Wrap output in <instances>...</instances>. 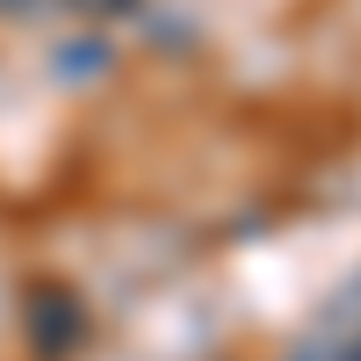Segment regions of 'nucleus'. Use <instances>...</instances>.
Instances as JSON below:
<instances>
[{
    "label": "nucleus",
    "instance_id": "nucleus-4",
    "mask_svg": "<svg viewBox=\"0 0 361 361\" xmlns=\"http://www.w3.org/2000/svg\"><path fill=\"white\" fill-rule=\"evenodd\" d=\"M0 8H8V15H22V8H29V0H0Z\"/></svg>",
    "mask_w": 361,
    "mask_h": 361
},
{
    "label": "nucleus",
    "instance_id": "nucleus-3",
    "mask_svg": "<svg viewBox=\"0 0 361 361\" xmlns=\"http://www.w3.org/2000/svg\"><path fill=\"white\" fill-rule=\"evenodd\" d=\"M73 8H80V15H123L130 0H73Z\"/></svg>",
    "mask_w": 361,
    "mask_h": 361
},
{
    "label": "nucleus",
    "instance_id": "nucleus-1",
    "mask_svg": "<svg viewBox=\"0 0 361 361\" xmlns=\"http://www.w3.org/2000/svg\"><path fill=\"white\" fill-rule=\"evenodd\" d=\"M22 318H29V347H37L44 361L73 354V347L87 340V311H80V296H73V289H58V282H37V289H29Z\"/></svg>",
    "mask_w": 361,
    "mask_h": 361
},
{
    "label": "nucleus",
    "instance_id": "nucleus-2",
    "mask_svg": "<svg viewBox=\"0 0 361 361\" xmlns=\"http://www.w3.org/2000/svg\"><path fill=\"white\" fill-rule=\"evenodd\" d=\"M51 66H58V80H87V73H102V66H109V37H80V44L58 51Z\"/></svg>",
    "mask_w": 361,
    "mask_h": 361
}]
</instances>
